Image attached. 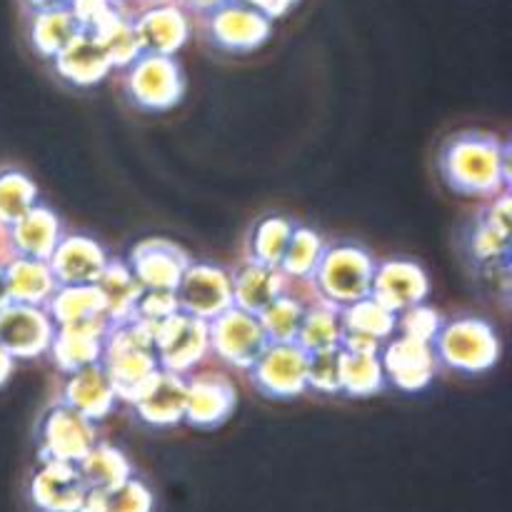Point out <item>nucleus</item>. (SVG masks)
Wrapping results in <instances>:
<instances>
[{"label": "nucleus", "instance_id": "nucleus-1", "mask_svg": "<svg viewBox=\"0 0 512 512\" xmlns=\"http://www.w3.org/2000/svg\"><path fill=\"white\" fill-rule=\"evenodd\" d=\"M440 175L463 198L493 200L510 188V145L488 133L450 135L440 150Z\"/></svg>", "mask_w": 512, "mask_h": 512}, {"label": "nucleus", "instance_id": "nucleus-2", "mask_svg": "<svg viewBox=\"0 0 512 512\" xmlns=\"http://www.w3.org/2000/svg\"><path fill=\"white\" fill-rule=\"evenodd\" d=\"M100 365L115 395L130 403L138 390L160 370L153 350V330L135 320L113 323L105 335Z\"/></svg>", "mask_w": 512, "mask_h": 512}, {"label": "nucleus", "instance_id": "nucleus-3", "mask_svg": "<svg viewBox=\"0 0 512 512\" xmlns=\"http://www.w3.org/2000/svg\"><path fill=\"white\" fill-rule=\"evenodd\" d=\"M375 265L378 260L360 245H328L313 280H310L315 298L338 310L370 298Z\"/></svg>", "mask_w": 512, "mask_h": 512}, {"label": "nucleus", "instance_id": "nucleus-4", "mask_svg": "<svg viewBox=\"0 0 512 512\" xmlns=\"http://www.w3.org/2000/svg\"><path fill=\"white\" fill-rule=\"evenodd\" d=\"M430 345L438 363L465 375L485 373L500 358L498 333L483 318H455L443 323Z\"/></svg>", "mask_w": 512, "mask_h": 512}, {"label": "nucleus", "instance_id": "nucleus-5", "mask_svg": "<svg viewBox=\"0 0 512 512\" xmlns=\"http://www.w3.org/2000/svg\"><path fill=\"white\" fill-rule=\"evenodd\" d=\"M200 30L210 45L225 53H253L268 43L273 20L243 0H228L210 13L198 15Z\"/></svg>", "mask_w": 512, "mask_h": 512}, {"label": "nucleus", "instance_id": "nucleus-6", "mask_svg": "<svg viewBox=\"0 0 512 512\" xmlns=\"http://www.w3.org/2000/svg\"><path fill=\"white\" fill-rule=\"evenodd\" d=\"M125 70V93L140 110L160 113L178 105L183 98L185 78L173 55L143 53Z\"/></svg>", "mask_w": 512, "mask_h": 512}, {"label": "nucleus", "instance_id": "nucleus-7", "mask_svg": "<svg viewBox=\"0 0 512 512\" xmlns=\"http://www.w3.org/2000/svg\"><path fill=\"white\" fill-rule=\"evenodd\" d=\"M38 443L40 463L78 465L98 443V433H95L93 420L65 403H55L40 420Z\"/></svg>", "mask_w": 512, "mask_h": 512}, {"label": "nucleus", "instance_id": "nucleus-8", "mask_svg": "<svg viewBox=\"0 0 512 512\" xmlns=\"http://www.w3.org/2000/svg\"><path fill=\"white\" fill-rule=\"evenodd\" d=\"M153 350L160 370L185 378L210 355L208 323L178 310L153 328Z\"/></svg>", "mask_w": 512, "mask_h": 512}, {"label": "nucleus", "instance_id": "nucleus-9", "mask_svg": "<svg viewBox=\"0 0 512 512\" xmlns=\"http://www.w3.org/2000/svg\"><path fill=\"white\" fill-rule=\"evenodd\" d=\"M248 375L263 398H298L308 390V353L298 343H270Z\"/></svg>", "mask_w": 512, "mask_h": 512}, {"label": "nucleus", "instance_id": "nucleus-10", "mask_svg": "<svg viewBox=\"0 0 512 512\" xmlns=\"http://www.w3.org/2000/svg\"><path fill=\"white\" fill-rule=\"evenodd\" d=\"M210 355L238 370H250L255 360L268 348V335L260 325L258 315L240 308H228L208 323Z\"/></svg>", "mask_w": 512, "mask_h": 512}, {"label": "nucleus", "instance_id": "nucleus-11", "mask_svg": "<svg viewBox=\"0 0 512 512\" xmlns=\"http://www.w3.org/2000/svg\"><path fill=\"white\" fill-rule=\"evenodd\" d=\"M173 293L180 313L205 323L233 308L230 273L213 263H190Z\"/></svg>", "mask_w": 512, "mask_h": 512}, {"label": "nucleus", "instance_id": "nucleus-12", "mask_svg": "<svg viewBox=\"0 0 512 512\" xmlns=\"http://www.w3.org/2000/svg\"><path fill=\"white\" fill-rule=\"evenodd\" d=\"M53 338L55 323L45 308L20 303H8L0 308V348L13 360L48 355Z\"/></svg>", "mask_w": 512, "mask_h": 512}, {"label": "nucleus", "instance_id": "nucleus-13", "mask_svg": "<svg viewBox=\"0 0 512 512\" xmlns=\"http://www.w3.org/2000/svg\"><path fill=\"white\" fill-rule=\"evenodd\" d=\"M238 405V390L223 373H190L185 375V413L183 420L190 428L215 430L228 423Z\"/></svg>", "mask_w": 512, "mask_h": 512}, {"label": "nucleus", "instance_id": "nucleus-14", "mask_svg": "<svg viewBox=\"0 0 512 512\" xmlns=\"http://www.w3.org/2000/svg\"><path fill=\"white\" fill-rule=\"evenodd\" d=\"M428 290V275L413 260L393 258L375 265L370 298L393 315H403L405 310L423 305L428 298Z\"/></svg>", "mask_w": 512, "mask_h": 512}, {"label": "nucleus", "instance_id": "nucleus-15", "mask_svg": "<svg viewBox=\"0 0 512 512\" xmlns=\"http://www.w3.org/2000/svg\"><path fill=\"white\" fill-rule=\"evenodd\" d=\"M380 365H383L385 383H393L405 393H418V390L428 388L438 370L433 345L410 338V335L390 338L380 353Z\"/></svg>", "mask_w": 512, "mask_h": 512}, {"label": "nucleus", "instance_id": "nucleus-16", "mask_svg": "<svg viewBox=\"0 0 512 512\" xmlns=\"http://www.w3.org/2000/svg\"><path fill=\"white\" fill-rule=\"evenodd\" d=\"M190 263L193 258L180 245L165 238H148L135 245L128 268L143 290H175Z\"/></svg>", "mask_w": 512, "mask_h": 512}, {"label": "nucleus", "instance_id": "nucleus-17", "mask_svg": "<svg viewBox=\"0 0 512 512\" xmlns=\"http://www.w3.org/2000/svg\"><path fill=\"white\" fill-rule=\"evenodd\" d=\"M58 288L95 285L108 265V255L88 235H63L48 258Z\"/></svg>", "mask_w": 512, "mask_h": 512}, {"label": "nucleus", "instance_id": "nucleus-18", "mask_svg": "<svg viewBox=\"0 0 512 512\" xmlns=\"http://www.w3.org/2000/svg\"><path fill=\"white\" fill-rule=\"evenodd\" d=\"M143 53L175 55L190 38V18L178 3L150 5L130 13Z\"/></svg>", "mask_w": 512, "mask_h": 512}, {"label": "nucleus", "instance_id": "nucleus-19", "mask_svg": "<svg viewBox=\"0 0 512 512\" xmlns=\"http://www.w3.org/2000/svg\"><path fill=\"white\" fill-rule=\"evenodd\" d=\"M85 488L75 465L40 463V470L30 480V503L40 512H80Z\"/></svg>", "mask_w": 512, "mask_h": 512}, {"label": "nucleus", "instance_id": "nucleus-20", "mask_svg": "<svg viewBox=\"0 0 512 512\" xmlns=\"http://www.w3.org/2000/svg\"><path fill=\"white\" fill-rule=\"evenodd\" d=\"M108 318H95L88 323H75L55 328V338L50 343L48 355L63 373H75L80 368L100 363L105 335L110 330Z\"/></svg>", "mask_w": 512, "mask_h": 512}, {"label": "nucleus", "instance_id": "nucleus-21", "mask_svg": "<svg viewBox=\"0 0 512 512\" xmlns=\"http://www.w3.org/2000/svg\"><path fill=\"white\" fill-rule=\"evenodd\" d=\"M135 415L153 428H170L183 423L185 413V378L158 370L133 400Z\"/></svg>", "mask_w": 512, "mask_h": 512}, {"label": "nucleus", "instance_id": "nucleus-22", "mask_svg": "<svg viewBox=\"0 0 512 512\" xmlns=\"http://www.w3.org/2000/svg\"><path fill=\"white\" fill-rule=\"evenodd\" d=\"M5 238V258H35V260H48L53 255L55 245L63 238L60 233L58 215L50 213L48 208H30L18 223L3 230Z\"/></svg>", "mask_w": 512, "mask_h": 512}, {"label": "nucleus", "instance_id": "nucleus-23", "mask_svg": "<svg viewBox=\"0 0 512 512\" xmlns=\"http://www.w3.org/2000/svg\"><path fill=\"white\" fill-rule=\"evenodd\" d=\"M115 400H118V395H115L103 365L93 363L88 368H80L68 375L60 403L78 410L80 415H85V418L95 423V420H103L113 413Z\"/></svg>", "mask_w": 512, "mask_h": 512}, {"label": "nucleus", "instance_id": "nucleus-24", "mask_svg": "<svg viewBox=\"0 0 512 512\" xmlns=\"http://www.w3.org/2000/svg\"><path fill=\"white\" fill-rule=\"evenodd\" d=\"M53 65L60 78H65L73 85H80V88L100 83L113 70L103 45L93 35L83 33V30L55 55Z\"/></svg>", "mask_w": 512, "mask_h": 512}, {"label": "nucleus", "instance_id": "nucleus-25", "mask_svg": "<svg viewBox=\"0 0 512 512\" xmlns=\"http://www.w3.org/2000/svg\"><path fill=\"white\" fill-rule=\"evenodd\" d=\"M5 288H8L10 303L35 305L45 308L58 290L48 260L35 258H5Z\"/></svg>", "mask_w": 512, "mask_h": 512}, {"label": "nucleus", "instance_id": "nucleus-26", "mask_svg": "<svg viewBox=\"0 0 512 512\" xmlns=\"http://www.w3.org/2000/svg\"><path fill=\"white\" fill-rule=\"evenodd\" d=\"M233 285V305L250 315H260L280 293L290 285L278 268H265L258 263H245L230 275Z\"/></svg>", "mask_w": 512, "mask_h": 512}, {"label": "nucleus", "instance_id": "nucleus-27", "mask_svg": "<svg viewBox=\"0 0 512 512\" xmlns=\"http://www.w3.org/2000/svg\"><path fill=\"white\" fill-rule=\"evenodd\" d=\"M75 468H78L80 478H83L85 488L90 493H110L118 485H123L125 480L133 478L130 460L125 458V453H120L118 448L108 443H95Z\"/></svg>", "mask_w": 512, "mask_h": 512}, {"label": "nucleus", "instance_id": "nucleus-28", "mask_svg": "<svg viewBox=\"0 0 512 512\" xmlns=\"http://www.w3.org/2000/svg\"><path fill=\"white\" fill-rule=\"evenodd\" d=\"M95 288H98L100 298H103L105 315H108L110 323L130 320L135 303H138L140 293H143V285L130 273L128 263H120V260H108Z\"/></svg>", "mask_w": 512, "mask_h": 512}, {"label": "nucleus", "instance_id": "nucleus-29", "mask_svg": "<svg viewBox=\"0 0 512 512\" xmlns=\"http://www.w3.org/2000/svg\"><path fill=\"white\" fill-rule=\"evenodd\" d=\"M55 328L75 323H88L95 318H108L105 303L95 285H75V288H58L45 305Z\"/></svg>", "mask_w": 512, "mask_h": 512}, {"label": "nucleus", "instance_id": "nucleus-30", "mask_svg": "<svg viewBox=\"0 0 512 512\" xmlns=\"http://www.w3.org/2000/svg\"><path fill=\"white\" fill-rule=\"evenodd\" d=\"M30 45L40 58L53 60L75 35L80 33L78 20L73 18L70 8L65 10H40L30 13Z\"/></svg>", "mask_w": 512, "mask_h": 512}, {"label": "nucleus", "instance_id": "nucleus-31", "mask_svg": "<svg viewBox=\"0 0 512 512\" xmlns=\"http://www.w3.org/2000/svg\"><path fill=\"white\" fill-rule=\"evenodd\" d=\"M325 248H328V243L315 230L295 225L278 270L290 283H310L320 260H323Z\"/></svg>", "mask_w": 512, "mask_h": 512}, {"label": "nucleus", "instance_id": "nucleus-32", "mask_svg": "<svg viewBox=\"0 0 512 512\" xmlns=\"http://www.w3.org/2000/svg\"><path fill=\"white\" fill-rule=\"evenodd\" d=\"M340 335H343V323H340V310L333 305L315 298L305 310L303 325L295 343L305 353H318V350L340 348Z\"/></svg>", "mask_w": 512, "mask_h": 512}, {"label": "nucleus", "instance_id": "nucleus-33", "mask_svg": "<svg viewBox=\"0 0 512 512\" xmlns=\"http://www.w3.org/2000/svg\"><path fill=\"white\" fill-rule=\"evenodd\" d=\"M310 303H303L295 293H290V285L268 305L260 310L258 320L263 325L268 343H295L303 325L305 310Z\"/></svg>", "mask_w": 512, "mask_h": 512}, {"label": "nucleus", "instance_id": "nucleus-34", "mask_svg": "<svg viewBox=\"0 0 512 512\" xmlns=\"http://www.w3.org/2000/svg\"><path fill=\"white\" fill-rule=\"evenodd\" d=\"M293 230V220L280 218V215H268V218L260 220L255 225L253 235H250V263L265 265V268H280V260H283Z\"/></svg>", "mask_w": 512, "mask_h": 512}, {"label": "nucleus", "instance_id": "nucleus-35", "mask_svg": "<svg viewBox=\"0 0 512 512\" xmlns=\"http://www.w3.org/2000/svg\"><path fill=\"white\" fill-rule=\"evenodd\" d=\"M340 323H343V330L363 333L368 335V338H375L383 345L398 333V315L385 310L383 305L375 303L373 298L358 300V303L340 310Z\"/></svg>", "mask_w": 512, "mask_h": 512}, {"label": "nucleus", "instance_id": "nucleus-36", "mask_svg": "<svg viewBox=\"0 0 512 512\" xmlns=\"http://www.w3.org/2000/svg\"><path fill=\"white\" fill-rule=\"evenodd\" d=\"M155 500L148 485L138 478L125 480L110 493H90L85 495L83 510L80 512H153Z\"/></svg>", "mask_w": 512, "mask_h": 512}, {"label": "nucleus", "instance_id": "nucleus-37", "mask_svg": "<svg viewBox=\"0 0 512 512\" xmlns=\"http://www.w3.org/2000/svg\"><path fill=\"white\" fill-rule=\"evenodd\" d=\"M343 393L350 398H373L385 388V373L380 365V355L345 353L343 350Z\"/></svg>", "mask_w": 512, "mask_h": 512}, {"label": "nucleus", "instance_id": "nucleus-38", "mask_svg": "<svg viewBox=\"0 0 512 512\" xmlns=\"http://www.w3.org/2000/svg\"><path fill=\"white\" fill-rule=\"evenodd\" d=\"M38 188L20 170H0V230L18 223L30 208H35Z\"/></svg>", "mask_w": 512, "mask_h": 512}, {"label": "nucleus", "instance_id": "nucleus-39", "mask_svg": "<svg viewBox=\"0 0 512 512\" xmlns=\"http://www.w3.org/2000/svg\"><path fill=\"white\" fill-rule=\"evenodd\" d=\"M95 40L103 45L105 55H108L113 68H128L130 63H135V60L143 55V48H140V40L138 35H135L133 20H130L128 13L120 15V18L115 20L113 25H108L100 35H95Z\"/></svg>", "mask_w": 512, "mask_h": 512}, {"label": "nucleus", "instance_id": "nucleus-40", "mask_svg": "<svg viewBox=\"0 0 512 512\" xmlns=\"http://www.w3.org/2000/svg\"><path fill=\"white\" fill-rule=\"evenodd\" d=\"M343 350L330 348L308 353V388L323 395H340L343 393Z\"/></svg>", "mask_w": 512, "mask_h": 512}, {"label": "nucleus", "instance_id": "nucleus-41", "mask_svg": "<svg viewBox=\"0 0 512 512\" xmlns=\"http://www.w3.org/2000/svg\"><path fill=\"white\" fill-rule=\"evenodd\" d=\"M175 313H178V300H175L173 290H143L130 320L148 325L153 330L155 325L163 323V320H168Z\"/></svg>", "mask_w": 512, "mask_h": 512}, {"label": "nucleus", "instance_id": "nucleus-42", "mask_svg": "<svg viewBox=\"0 0 512 512\" xmlns=\"http://www.w3.org/2000/svg\"><path fill=\"white\" fill-rule=\"evenodd\" d=\"M440 325H443V318L438 315V310L428 308V305H415V308L398 315V333L425 340V343H433Z\"/></svg>", "mask_w": 512, "mask_h": 512}, {"label": "nucleus", "instance_id": "nucleus-43", "mask_svg": "<svg viewBox=\"0 0 512 512\" xmlns=\"http://www.w3.org/2000/svg\"><path fill=\"white\" fill-rule=\"evenodd\" d=\"M243 3L253 5V8L260 10L265 18L275 20V18H283L285 13H290V10L298 5V0H243Z\"/></svg>", "mask_w": 512, "mask_h": 512}, {"label": "nucleus", "instance_id": "nucleus-44", "mask_svg": "<svg viewBox=\"0 0 512 512\" xmlns=\"http://www.w3.org/2000/svg\"><path fill=\"white\" fill-rule=\"evenodd\" d=\"M173 3H178L180 8L185 10V13H195V15H205L210 13V10L220 8V5H225L228 0H173Z\"/></svg>", "mask_w": 512, "mask_h": 512}, {"label": "nucleus", "instance_id": "nucleus-45", "mask_svg": "<svg viewBox=\"0 0 512 512\" xmlns=\"http://www.w3.org/2000/svg\"><path fill=\"white\" fill-rule=\"evenodd\" d=\"M28 13H40V10H65L73 5V0H23Z\"/></svg>", "mask_w": 512, "mask_h": 512}, {"label": "nucleus", "instance_id": "nucleus-46", "mask_svg": "<svg viewBox=\"0 0 512 512\" xmlns=\"http://www.w3.org/2000/svg\"><path fill=\"white\" fill-rule=\"evenodd\" d=\"M13 363H15V360L10 358V355L5 353L3 348H0V388H3L5 380L10 378V373H13Z\"/></svg>", "mask_w": 512, "mask_h": 512}, {"label": "nucleus", "instance_id": "nucleus-47", "mask_svg": "<svg viewBox=\"0 0 512 512\" xmlns=\"http://www.w3.org/2000/svg\"><path fill=\"white\" fill-rule=\"evenodd\" d=\"M133 3L135 10H143V8H150V5H163V3H173V0H123V5L128 8V5ZM135 10H130V13H135Z\"/></svg>", "mask_w": 512, "mask_h": 512}, {"label": "nucleus", "instance_id": "nucleus-48", "mask_svg": "<svg viewBox=\"0 0 512 512\" xmlns=\"http://www.w3.org/2000/svg\"><path fill=\"white\" fill-rule=\"evenodd\" d=\"M8 288H5V258H0V308L8 305Z\"/></svg>", "mask_w": 512, "mask_h": 512}]
</instances>
